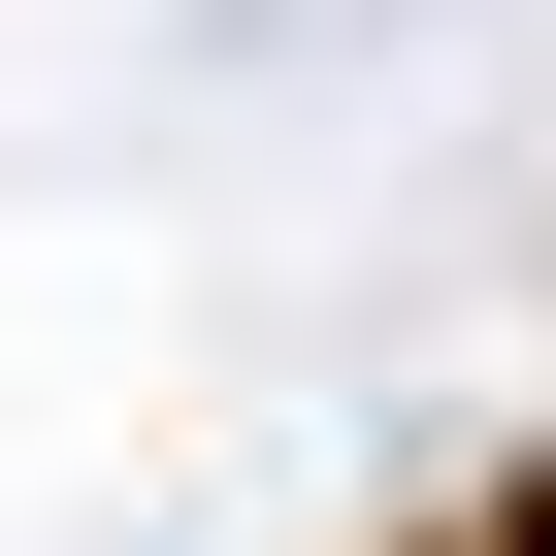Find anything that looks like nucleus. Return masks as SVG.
I'll return each mask as SVG.
<instances>
[{
	"instance_id": "f257e3e1",
	"label": "nucleus",
	"mask_w": 556,
	"mask_h": 556,
	"mask_svg": "<svg viewBox=\"0 0 556 556\" xmlns=\"http://www.w3.org/2000/svg\"><path fill=\"white\" fill-rule=\"evenodd\" d=\"M491 556H556V491H523V523H491Z\"/></svg>"
}]
</instances>
